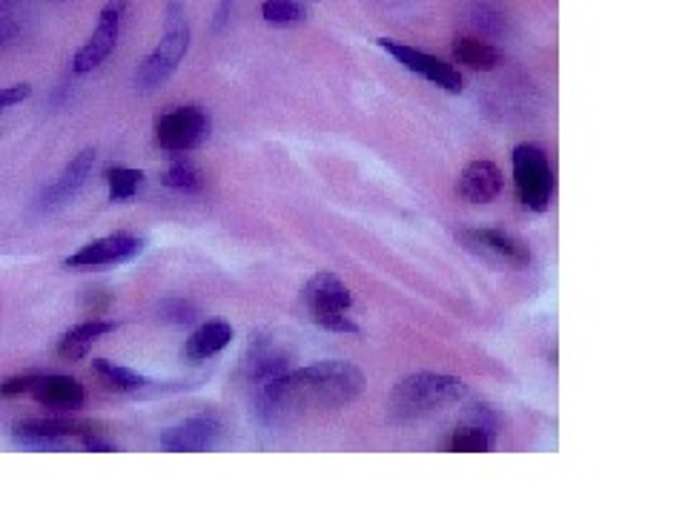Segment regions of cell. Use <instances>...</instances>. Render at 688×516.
Returning <instances> with one entry per match:
<instances>
[{"mask_svg": "<svg viewBox=\"0 0 688 516\" xmlns=\"http://www.w3.org/2000/svg\"><path fill=\"white\" fill-rule=\"evenodd\" d=\"M95 158H98V152L92 150V147H86V150L78 152V155L66 164L64 172L55 178V184L43 193V204H46V207H61V204H66V201L86 184Z\"/></svg>", "mask_w": 688, "mask_h": 516, "instance_id": "obj_13", "label": "cell"}, {"mask_svg": "<svg viewBox=\"0 0 688 516\" xmlns=\"http://www.w3.org/2000/svg\"><path fill=\"white\" fill-rule=\"evenodd\" d=\"M365 387L362 370L350 362L327 359L299 367L293 373H279L264 385L267 408L279 413H324L347 408L359 399Z\"/></svg>", "mask_w": 688, "mask_h": 516, "instance_id": "obj_1", "label": "cell"}, {"mask_svg": "<svg viewBox=\"0 0 688 516\" xmlns=\"http://www.w3.org/2000/svg\"><path fill=\"white\" fill-rule=\"evenodd\" d=\"M514 181L519 201L528 210L545 213L551 207L557 181H554L548 155L539 150L537 144H519L514 150Z\"/></svg>", "mask_w": 688, "mask_h": 516, "instance_id": "obj_4", "label": "cell"}, {"mask_svg": "<svg viewBox=\"0 0 688 516\" xmlns=\"http://www.w3.org/2000/svg\"><path fill=\"white\" fill-rule=\"evenodd\" d=\"M313 322L319 324V327H324V330H333V333H347V336H353V333H359V324L353 322L344 310H333V313H319V316H313Z\"/></svg>", "mask_w": 688, "mask_h": 516, "instance_id": "obj_25", "label": "cell"}, {"mask_svg": "<svg viewBox=\"0 0 688 516\" xmlns=\"http://www.w3.org/2000/svg\"><path fill=\"white\" fill-rule=\"evenodd\" d=\"M462 238L471 244L473 250L485 253V256H496L514 267H525L531 264V250L525 241H519L511 233L502 230H476V233H462Z\"/></svg>", "mask_w": 688, "mask_h": 516, "instance_id": "obj_12", "label": "cell"}, {"mask_svg": "<svg viewBox=\"0 0 688 516\" xmlns=\"http://www.w3.org/2000/svg\"><path fill=\"white\" fill-rule=\"evenodd\" d=\"M210 135V118L201 107L172 109L155 118V141L170 152H190Z\"/></svg>", "mask_w": 688, "mask_h": 516, "instance_id": "obj_5", "label": "cell"}, {"mask_svg": "<svg viewBox=\"0 0 688 516\" xmlns=\"http://www.w3.org/2000/svg\"><path fill=\"white\" fill-rule=\"evenodd\" d=\"M502 184H505L502 172L494 161H473L459 175L456 193L462 195L468 204H488L502 193Z\"/></svg>", "mask_w": 688, "mask_h": 516, "instance_id": "obj_11", "label": "cell"}, {"mask_svg": "<svg viewBox=\"0 0 688 516\" xmlns=\"http://www.w3.org/2000/svg\"><path fill=\"white\" fill-rule=\"evenodd\" d=\"M465 393L468 385L448 373H410L387 396V413L393 422H413L465 399Z\"/></svg>", "mask_w": 688, "mask_h": 516, "instance_id": "obj_2", "label": "cell"}, {"mask_svg": "<svg viewBox=\"0 0 688 516\" xmlns=\"http://www.w3.org/2000/svg\"><path fill=\"white\" fill-rule=\"evenodd\" d=\"M453 55H456L459 64H465L468 69H476V72H491L499 64V52H496L494 46L485 41H476V38H456Z\"/></svg>", "mask_w": 688, "mask_h": 516, "instance_id": "obj_19", "label": "cell"}, {"mask_svg": "<svg viewBox=\"0 0 688 516\" xmlns=\"http://www.w3.org/2000/svg\"><path fill=\"white\" fill-rule=\"evenodd\" d=\"M221 439V422L215 416H195L161 433V445L175 453L213 451Z\"/></svg>", "mask_w": 688, "mask_h": 516, "instance_id": "obj_8", "label": "cell"}, {"mask_svg": "<svg viewBox=\"0 0 688 516\" xmlns=\"http://www.w3.org/2000/svg\"><path fill=\"white\" fill-rule=\"evenodd\" d=\"M144 253V238L115 233V236L98 238L81 247L75 256L66 258V267H101V264H124Z\"/></svg>", "mask_w": 688, "mask_h": 516, "instance_id": "obj_7", "label": "cell"}, {"mask_svg": "<svg viewBox=\"0 0 688 516\" xmlns=\"http://www.w3.org/2000/svg\"><path fill=\"white\" fill-rule=\"evenodd\" d=\"M92 370L98 373V379H101L109 390H118V393H132V390H141V387L147 385V379L138 376L135 370L112 365L107 359H95V362H92Z\"/></svg>", "mask_w": 688, "mask_h": 516, "instance_id": "obj_20", "label": "cell"}, {"mask_svg": "<svg viewBox=\"0 0 688 516\" xmlns=\"http://www.w3.org/2000/svg\"><path fill=\"white\" fill-rule=\"evenodd\" d=\"M98 422H81V419H26L15 425V442L18 439H69V436H86L98 433Z\"/></svg>", "mask_w": 688, "mask_h": 516, "instance_id": "obj_14", "label": "cell"}, {"mask_svg": "<svg viewBox=\"0 0 688 516\" xmlns=\"http://www.w3.org/2000/svg\"><path fill=\"white\" fill-rule=\"evenodd\" d=\"M118 32H121V12L112 9V6H104L101 12V21L95 26V32L89 35V41L78 49L75 61H72V69L78 75L84 72H92L95 66H101L112 55L115 43H118Z\"/></svg>", "mask_w": 688, "mask_h": 516, "instance_id": "obj_9", "label": "cell"}, {"mask_svg": "<svg viewBox=\"0 0 688 516\" xmlns=\"http://www.w3.org/2000/svg\"><path fill=\"white\" fill-rule=\"evenodd\" d=\"M112 330H115V324L107 322V319H89V322L75 324L58 344V356L66 359V362H78L89 353L92 344L98 342L101 336L112 333Z\"/></svg>", "mask_w": 688, "mask_h": 516, "instance_id": "obj_16", "label": "cell"}, {"mask_svg": "<svg viewBox=\"0 0 688 516\" xmlns=\"http://www.w3.org/2000/svg\"><path fill=\"white\" fill-rule=\"evenodd\" d=\"M29 393H32L41 405H46V408L64 410L81 408L86 399L84 385L75 382V379H69V376H41Z\"/></svg>", "mask_w": 688, "mask_h": 516, "instance_id": "obj_15", "label": "cell"}, {"mask_svg": "<svg viewBox=\"0 0 688 516\" xmlns=\"http://www.w3.org/2000/svg\"><path fill=\"white\" fill-rule=\"evenodd\" d=\"M164 184L172 187V190H184V193H195L204 187V175L198 172L190 158L184 155H175L170 164V170L164 172Z\"/></svg>", "mask_w": 688, "mask_h": 516, "instance_id": "obj_21", "label": "cell"}, {"mask_svg": "<svg viewBox=\"0 0 688 516\" xmlns=\"http://www.w3.org/2000/svg\"><path fill=\"white\" fill-rule=\"evenodd\" d=\"M379 46H382L385 52H390L405 69L422 75V78H428L430 84L442 86L445 92H453V95L462 92V75H459L451 64L433 58L428 52H419V49H413V46H402V43L387 41V38H379Z\"/></svg>", "mask_w": 688, "mask_h": 516, "instance_id": "obj_6", "label": "cell"}, {"mask_svg": "<svg viewBox=\"0 0 688 516\" xmlns=\"http://www.w3.org/2000/svg\"><path fill=\"white\" fill-rule=\"evenodd\" d=\"M190 49V23H187V12L181 0H170L167 6V29L161 43L147 55V61L138 66L135 72V84L141 89H152V86L164 84L178 64L184 61Z\"/></svg>", "mask_w": 688, "mask_h": 516, "instance_id": "obj_3", "label": "cell"}, {"mask_svg": "<svg viewBox=\"0 0 688 516\" xmlns=\"http://www.w3.org/2000/svg\"><path fill=\"white\" fill-rule=\"evenodd\" d=\"M230 339H233V327L227 322L201 324L193 336L187 339V344H184V359L204 362V359L215 356L218 350H224L230 344Z\"/></svg>", "mask_w": 688, "mask_h": 516, "instance_id": "obj_17", "label": "cell"}, {"mask_svg": "<svg viewBox=\"0 0 688 516\" xmlns=\"http://www.w3.org/2000/svg\"><path fill=\"white\" fill-rule=\"evenodd\" d=\"M38 379H41L38 373L12 376V379H6V382L0 385V396H21V393H29V390L35 387V382H38Z\"/></svg>", "mask_w": 688, "mask_h": 516, "instance_id": "obj_27", "label": "cell"}, {"mask_svg": "<svg viewBox=\"0 0 688 516\" xmlns=\"http://www.w3.org/2000/svg\"><path fill=\"white\" fill-rule=\"evenodd\" d=\"M161 313H164L161 319L172 324H190L195 319L193 304H187V301H167V304H161Z\"/></svg>", "mask_w": 688, "mask_h": 516, "instance_id": "obj_26", "label": "cell"}, {"mask_svg": "<svg viewBox=\"0 0 688 516\" xmlns=\"http://www.w3.org/2000/svg\"><path fill=\"white\" fill-rule=\"evenodd\" d=\"M491 433L494 430L473 425V428H462L453 433L451 451L453 453H485L491 448Z\"/></svg>", "mask_w": 688, "mask_h": 516, "instance_id": "obj_24", "label": "cell"}, {"mask_svg": "<svg viewBox=\"0 0 688 516\" xmlns=\"http://www.w3.org/2000/svg\"><path fill=\"white\" fill-rule=\"evenodd\" d=\"M107 6H112V9H118V12H124V9H127V0H109Z\"/></svg>", "mask_w": 688, "mask_h": 516, "instance_id": "obj_31", "label": "cell"}, {"mask_svg": "<svg viewBox=\"0 0 688 516\" xmlns=\"http://www.w3.org/2000/svg\"><path fill=\"white\" fill-rule=\"evenodd\" d=\"M84 448H86V451H104V453H115V451H118L115 445H109V442H104V439H98L95 433H86V436H84Z\"/></svg>", "mask_w": 688, "mask_h": 516, "instance_id": "obj_29", "label": "cell"}, {"mask_svg": "<svg viewBox=\"0 0 688 516\" xmlns=\"http://www.w3.org/2000/svg\"><path fill=\"white\" fill-rule=\"evenodd\" d=\"M29 95H32V86H29V84L3 86V89H0V109L15 107V104H21V101H26Z\"/></svg>", "mask_w": 688, "mask_h": 516, "instance_id": "obj_28", "label": "cell"}, {"mask_svg": "<svg viewBox=\"0 0 688 516\" xmlns=\"http://www.w3.org/2000/svg\"><path fill=\"white\" fill-rule=\"evenodd\" d=\"M144 181V172L129 170V167H109L107 184H109V201H127L138 193Z\"/></svg>", "mask_w": 688, "mask_h": 516, "instance_id": "obj_22", "label": "cell"}, {"mask_svg": "<svg viewBox=\"0 0 688 516\" xmlns=\"http://www.w3.org/2000/svg\"><path fill=\"white\" fill-rule=\"evenodd\" d=\"M236 0H218V12H215V29H221L227 18H230V9H233Z\"/></svg>", "mask_w": 688, "mask_h": 516, "instance_id": "obj_30", "label": "cell"}, {"mask_svg": "<svg viewBox=\"0 0 688 516\" xmlns=\"http://www.w3.org/2000/svg\"><path fill=\"white\" fill-rule=\"evenodd\" d=\"M287 367V353H281L273 342H256L250 344V356H247V370L253 379H264L270 382L273 376L284 373Z\"/></svg>", "mask_w": 688, "mask_h": 516, "instance_id": "obj_18", "label": "cell"}, {"mask_svg": "<svg viewBox=\"0 0 688 516\" xmlns=\"http://www.w3.org/2000/svg\"><path fill=\"white\" fill-rule=\"evenodd\" d=\"M261 15H264V21L273 23V26H296V23L304 21L307 9L299 0H264Z\"/></svg>", "mask_w": 688, "mask_h": 516, "instance_id": "obj_23", "label": "cell"}, {"mask_svg": "<svg viewBox=\"0 0 688 516\" xmlns=\"http://www.w3.org/2000/svg\"><path fill=\"white\" fill-rule=\"evenodd\" d=\"M301 301H304L310 316H319V313H333V310L347 313L350 304H353V296L344 287V281L336 279L333 273H316L313 279L304 284Z\"/></svg>", "mask_w": 688, "mask_h": 516, "instance_id": "obj_10", "label": "cell"}, {"mask_svg": "<svg viewBox=\"0 0 688 516\" xmlns=\"http://www.w3.org/2000/svg\"><path fill=\"white\" fill-rule=\"evenodd\" d=\"M9 9H12V0H0V15L9 12Z\"/></svg>", "mask_w": 688, "mask_h": 516, "instance_id": "obj_32", "label": "cell"}]
</instances>
